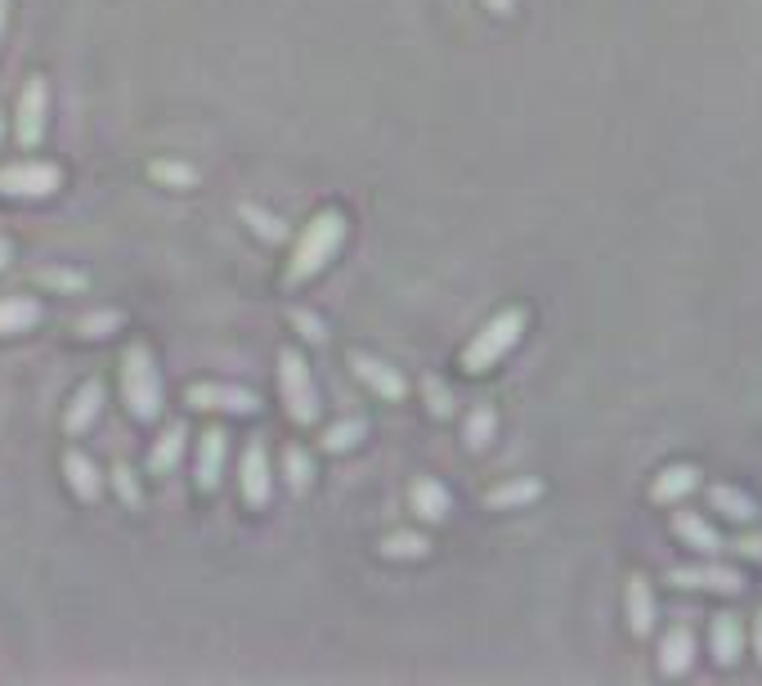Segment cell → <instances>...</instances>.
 I'll return each mask as SVG.
<instances>
[{"label":"cell","mask_w":762,"mask_h":686,"mask_svg":"<svg viewBox=\"0 0 762 686\" xmlns=\"http://www.w3.org/2000/svg\"><path fill=\"white\" fill-rule=\"evenodd\" d=\"M342 242H346V216L342 211H319L305 229H301V238H296V247H292V261H288V274H283V283L288 288H301V283H310L336 251H342Z\"/></svg>","instance_id":"cell-1"},{"label":"cell","mask_w":762,"mask_h":686,"mask_svg":"<svg viewBox=\"0 0 762 686\" xmlns=\"http://www.w3.org/2000/svg\"><path fill=\"white\" fill-rule=\"evenodd\" d=\"M525 323H530V314L521 310V305H507V310H498L471 341H467V351H462V368L467 373H489L502 355H512L516 346H521V336H525Z\"/></svg>","instance_id":"cell-2"},{"label":"cell","mask_w":762,"mask_h":686,"mask_svg":"<svg viewBox=\"0 0 762 686\" xmlns=\"http://www.w3.org/2000/svg\"><path fill=\"white\" fill-rule=\"evenodd\" d=\"M122 399L131 408L135 422H157L166 391H161V373L157 360L148 355V346H126L122 351Z\"/></svg>","instance_id":"cell-3"},{"label":"cell","mask_w":762,"mask_h":686,"mask_svg":"<svg viewBox=\"0 0 762 686\" xmlns=\"http://www.w3.org/2000/svg\"><path fill=\"white\" fill-rule=\"evenodd\" d=\"M279 395H283V408L296 426H314L319 422V386H314V373L305 364L301 351L283 346L279 351Z\"/></svg>","instance_id":"cell-4"},{"label":"cell","mask_w":762,"mask_h":686,"mask_svg":"<svg viewBox=\"0 0 762 686\" xmlns=\"http://www.w3.org/2000/svg\"><path fill=\"white\" fill-rule=\"evenodd\" d=\"M63 189V170L54 162H10L0 166V194L6 198H54Z\"/></svg>","instance_id":"cell-5"},{"label":"cell","mask_w":762,"mask_h":686,"mask_svg":"<svg viewBox=\"0 0 762 686\" xmlns=\"http://www.w3.org/2000/svg\"><path fill=\"white\" fill-rule=\"evenodd\" d=\"M238 489H242V502L251 511L270 507V493H274V467H270V449L265 440H247L242 458H238Z\"/></svg>","instance_id":"cell-6"},{"label":"cell","mask_w":762,"mask_h":686,"mask_svg":"<svg viewBox=\"0 0 762 686\" xmlns=\"http://www.w3.org/2000/svg\"><path fill=\"white\" fill-rule=\"evenodd\" d=\"M50 131V81L45 76H32L19 95V108H14V135L23 148H36Z\"/></svg>","instance_id":"cell-7"},{"label":"cell","mask_w":762,"mask_h":686,"mask_svg":"<svg viewBox=\"0 0 762 686\" xmlns=\"http://www.w3.org/2000/svg\"><path fill=\"white\" fill-rule=\"evenodd\" d=\"M189 404L198 413H233V417H247L261 408V395H251L247 386H233V382H194L189 386Z\"/></svg>","instance_id":"cell-8"},{"label":"cell","mask_w":762,"mask_h":686,"mask_svg":"<svg viewBox=\"0 0 762 686\" xmlns=\"http://www.w3.org/2000/svg\"><path fill=\"white\" fill-rule=\"evenodd\" d=\"M668 583L672 588H687V592L704 588V592H722V596H740L749 588V579L740 570L718 565V561H709V565H672L668 570Z\"/></svg>","instance_id":"cell-9"},{"label":"cell","mask_w":762,"mask_h":686,"mask_svg":"<svg viewBox=\"0 0 762 686\" xmlns=\"http://www.w3.org/2000/svg\"><path fill=\"white\" fill-rule=\"evenodd\" d=\"M408 507H413L417 521L445 526L449 511H453V493H449V485H440L436 476H417V480L408 485Z\"/></svg>","instance_id":"cell-10"},{"label":"cell","mask_w":762,"mask_h":686,"mask_svg":"<svg viewBox=\"0 0 762 686\" xmlns=\"http://www.w3.org/2000/svg\"><path fill=\"white\" fill-rule=\"evenodd\" d=\"M351 368H355V377H359L373 395H382V399H404V395H408L404 373H399V368H390V364H386V360H377V355L355 351V355H351Z\"/></svg>","instance_id":"cell-11"},{"label":"cell","mask_w":762,"mask_h":686,"mask_svg":"<svg viewBox=\"0 0 762 686\" xmlns=\"http://www.w3.org/2000/svg\"><path fill=\"white\" fill-rule=\"evenodd\" d=\"M225 462H229V436L220 432V426H207V432L198 436V489L202 493L220 489Z\"/></svg>","instance_id":"cell-12"},{"label":"cell","mask_w":762,"mask_h":686,"mask_svg":"<svg viewBox=\"0 0 762 686\" xmlns=\"http://www.w3.org/2000/svg\"><path fill=\"white\" fill-rule=\"evenodd\" d=\"M624 615H628V633L633 637H650L655 633V592L646 574H633L624 583Z\"/></svg>","instance_id":"cell-13"},{"label":"cell","mask_w":762,"mask_h":686,"mask_svg":"<svg viewBox=\"0 0 762 686\" xmlns=\"http://www.w3.org/2000/svg\"><path fill=\"white\" fill-rule=\"evenodd\" d=\"M691 664H696V633H691V624H672L659 642V673L682 677V673H691Z\"/></svg>","instance_id":"cell-14"},{"label":"cell","mask_w":762,"mask_h":686,"mask_svg":"<svg viewBox=\"0 0 762 686\" xmlns=\"http://www.w3.org/2000/svg\"><path fill=\"white\" fill-rule=\"evenodd\" d=\"M700 489V467H691V462H672V467H664L655 480H650V502H659V507H672V502H682L687 493H696Z\"/></svg>","instance_id":"cell-15"},{"label":"cell","mask_w":762,"mask_h":686,"mask_svg":"<svg viewBox=\"0 0 762 686\" xmlns=\"http://www.w3.org/2000/svg\"><path fill=\"white\" fill-rule=\"evenodd\" d=\"M63 480H67V489H72L81 502H100V493H104V476H100L95 458L81 454V449H67V454H63Z\"/></svg>","instance_id":"cell-16"},{"label":"cell","mask_w":762,"mask_h":686,"mask_svg":"<svg viewBox=\"0 0 762 686\" xmlns=\"http://www.w3.org/2000/svg\"><path fill=\"white\" fill-rule=\"evenodd\" d=\"M100 408H104V382H100V377H91L86 386H81V391L72 395V404L63 408V432H67V436L91 432L95 417H100Z\"/></svg>","instance_id":"cell-17"},{"label":"cell","mask_w":762,"mask_h":686,"mask_svg":"<svg viewBox=\"0 0 762 686\" xmlns=\"http://www.w3.org/2000/svg\"><path fill=\"white\" fill-rule=\"evenodd\" d=\"M672 534L682 539L687 548H696V552H704V557H718V552H727V539L704 521V517H696V511H677L672 517Z\"/></svg>","instance_id":"cell-18"},{"label":"cell","mask_w":762,"mask_h":686,"mask_svg":"<svg viewBox=\"0 0 762 686\" xmlns=\"http://www.w3.org/2000/svg\"><path fill=\"white\" fill-rule=\"evenodd\" d=\"M185 440H189V426L185 422H166V432L153 440L148 449V471L153 476H166V471H176V462L185 458Z\"/></svg>","instance_id":"cell-19"},{"label":"cell","mask_w":762,"mask_h":686,"mask_svg":"<svg viewBox=\"0 0 762 686\" xmlns=\"http://www.w3.org/2000/svg\"><path fill=\"white\" fill-rule=\"evenodd\" d=\"M534 498H543V480H539V476H521V480L493 485V489L484 493V507H489V511H512V507H525V502H534Z\"/></svg>","instance_id":"cell-20"},{"label":"cell","mask_w":762,"mask_h":686,"mask_svg":"<svg viewBox=\"0 0 762 686\" xmlns=\"http://www.w3.org/2000/svg\"><path fill=\"white\" fill-rule=\"evenodd\" d=\"M709 507L718 511L722 521H735V526L758 521V502H753L744 489H735V485H713V489H709Z\"/></svg>","instance_id":"cell-21"},{"label":"cell","mask_w":762,"mask_h":686,"mask_svg":"<svg viewBox=\"0 0 762 686\" xmlns=\"http://www.w3.org/2000/svg\"><path fill=\"white\" fill-rule=\"evenodd\" d=\"M45 319L36 297H0V336H19Z\"/></svg>","instance_id":"cell-22"},{"label":"cell","mask_w":762,"mask_h":686,"mask_svg":"<svg viewBox=\"0 0 762 686\" xmlns=\"http://www.w3.org/2000/svg\"><path fill=\"white\" fill-rule=\"evenodd\" d=\"M740 646H744V633H740V620L735 615H713V624H709V651H713V659L722 664V668H731L735 659H740Z\"/></svg>","instance_id":"cell-23"},{"label":"cell","mask_w":762,"mask_h":686,"mask_svg":"<svg viewBox=\"0 0 762 686\" xmlns=\"http://www.w3.org/2000/svg\"><path fill=\"white\" fill-rule=\"evenodd\" d=\"M493 436H498V413H493V404H476L467 413V422H462V445L471 454H484L493 445Z\"/></svg>","instance_id":"cell-24"},{"label":"cell","mask_w":762,"mask_h":686,"mask_svg":"<svg viewBox=\"0 0 762 686\" xmlns=\"http://www.w3.org/2000/svg\"><path fill=\"white\" fill-rule=\"evenodd\" d=\"M359 440H368V417H342V422H332L323 432L319 449L323 454H351Z\"/></svg>","instance_id":"cell-25"},{"label":"cell","mask_w":762,"mask_h":686,"mask_svg":"<svg viewBox=\"0 0 762 686\" xmlns=\"http://www.w3.org/2000/svg\"><path fill=\"white\" fill-rule=\"evenodd\" d=\"M283 485H288L292 498H305L310 493V485H314V458H310V449H301V445H288L283 449Z\"/></svg>","instance_id":"cell-26"},{"label":"cell","mask_w":762,"mask_h":686,"mask_svg":"<svg viewBox=\"0 0 762 686\" xmlns=\"http://www.w3.org/2000/svg\"><path fill=\"white\" fill-rule=\"evenodd\" d=\"M431 552V539L427 534H413V530H399V534H386L382 539V557L386 561H421Z\"/></svg>","instance_id":"cell-27"},{"label":"cell","mask_w":762,"mask_h":686,"mask_svg":"<svg viewBox=\"0 0 762 686\" xmlns=\"http://www.w3.org/2000/svg\"><path fill=\"white\" fill-rule=\"evenodd\" d=\"M148 176H153L157 185H166V189H194V185H198V166L171 162V157H157V162H148Z\"/></svg>","instance_id":"cell-28"},{"label":"cell","mask_w":762,"mask_h":686,"mask_svg":"<svg viewBox=\"0 0 762 686\" xmlns=\"http://www.w3.org/2000/svg\"><path fill=\"white\" fill-rule=\"evenodd\" d=\"M67 328H72L76 336H86V341H100V336H108V332L122 328V310H91V314H76Z\"/></svg>","instance_id":"cell-29"},{"label":"cell","mask_w":762,"mask_h":686,"mask_svg":"<svg viewBox=\"0 0 762 686\" xmlns=\"http://www.w3.org/2000/svg\"><path fill=\"white\" fill-rule=\"evenodd\" d=\"M238 216L251 225V233H261L265 242H288V225H283L279 216H270V211H261V207H251V202H242Z\"/></svg>","instance_id":"cell-30"},{"label":"cell","mask_w":762,"mask_h":686,"mask_svg":"<svg viewBox=\"0 0 762 686\" xmlns=\"http://www.w3.org/2000/svg\"><path fill=\"white\" fill-rule=\"evenodd\" d=\"M421 399H427V413L449 422L453 417V391L440 382V377H421Z\"/></svg>","instance_id":"cell-31"},{"label":"cell","mask_w":762,"mask_h":686,"mask_svg":"<svg viewBox=\"0 0 762 686\" xmlns=\"http://www.w3.org/2000/svg\"><path fill=\"white\" fill-rule=\"evenodd\" d=\"M113 489H117V498H122L131 511H139V507H144V498H139V480H135V471H131L126 462H113Z\"/></svg>","instance_id":"cell-32"},{"label":"cell","mask_w":762,"mask_h":686,"mask_svg":"<svg viewBox=\"0 0 762 686\" xmlns=\"http://www.w3.org/2000/svg\"><path fill=\"white\" fill-rule=\"evenodd\" d=\"M288 319H292V328H301L305 341H314V346H323V341H327V328H323L319 314H310V310H288Z\"/></svg>","instance_id":"cell-33"},{"label":"cell","mask_w":762,"mask_h":686,"mask_svg":"<svg viewBox=\"0 0 762 686\" xmlns=\"http://www.w3.org/2000/svg\"><path fill=\"white\" fill-rule=\"evenodd\" d=\"M727 548H731L735 557H744V561H758V565H762V534H758V530H753V534H735Z\"/></svg>","instance_id":"cell-34"},{"label":"cell","mask_w":762,"mask_h":686,"mask_svg":"<svg viewBox=\"0 0 762 686\" xmlns=\"http://www.w3.org/2000/svg\"><path fill=\"white\" fill-rule=\"evenodd\" d=\"M41 283H54V288H67V292H81L86 288V274H59V270H45V274H36Z\"/></svg>","instance_id":"cell-35"},{"label":"cell","mask_w":762,"mask_h":686,"mask_svg":"<svg viewBox=\"0 0 762 686\" xmlns=\"http://www.w3.org/2000/svg\"><path fill=\"white\" fill-rule=\"evenodd\" d=\"M480 6H484L493 19H512V14H516V0H480Z\"/></svg>","instance_id":"cell-36"},{"label":"cell","mask_w":762,"mask_h":686,"mask_svg":"<svg viewBox=\"0 0 762 686\" xmlns=\"http://www.w3.org/2000/svg\"><path fill=\"white\" fill-rule=\"evenodd\" d=\"M753 655H758V664H762V611L753 615Z\"/></svg>","instance_id":"cell-37"},{"label":"cell","mask_w":762,"mask_h":686,"mask_svg":"<svg viewBox=\"0 0 762 686\" xmlns=\"http://www.w3.org/2000/svg\"><path fill=\"white\" fill-rule=\"evenodd\" d=\"M10 256H14V247H10V238H0V270L10 266Z\"/></svg>","instance_id":"cell-38"},{"label":"cell","mask_w":762,"mask_h":686,"mask_svg":"<svg viewBox=\"0 0 762 686\" xmlns=\"http://www.w3.org/2000/svg\"><path fill=\"white\" fill-rule=\"evenodd\" d=\"M6 14H10V0H0V32H6Z\"/></svg>","instance_id":"cell-39"},{"label":"cell","mask_w":762,"mask_h":686,"mask_svg":"<svg viewBox=\"0 0 762 686\" xmlns=\"http://www.w3.org/2000/svg\"><path fill=\"white\" fill-rule=\"evenodd\" d=\"M0 135H6V122H0Z\"/></svg>","instance_id":"cell-40"}]
</instances>
